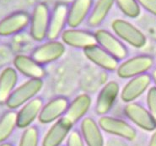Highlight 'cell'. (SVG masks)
<instances>
[{
    "mask_svg": "<svg viewBox=\"0 0 156 146\" xmlns=\"http://www.w3.org/2000/svg\"><path fill=\"white\" fill-rule=\"evenodd\" d=\"M120 94V86L116 81H109L100 91L96 99L94 112L99 116H105L112 109Z\"/></svg>",
    "mask_w": 156,
    "mask_h": 146,
    "instance_id": "9",
    "label": "cell"
},
{
    "mask_svg": "<svg viewBox=\"0 0 156 146\" xmlns=\"http://www.w3.org/2000/svg\"><path fill=\"white\" fill-rule=\"evenodd\" d=\"M121 12L128 18H137L141 13V7L138 0H115Z\"/></svg>",
    "mask_w": 156,
    "mask_h": 146,
    "instance_id": "25",
    "label": "cell"
},
{
    "mask_svg": "<svg viewBox=\"0 0 156 146\" xmlns=\"http://www.w3.org/2000/svg\"><path fill=\"white\" fill-rule=\"evenodd\" d=\"M98 123L101 130L105 133L117 136L129 141H133L137 137V131L127 122L118 117L111 116H102Z\"/></svg>",
    "mask_w": 156,
    "mask_h": 146,
    "instance_id": "5",
    "label": "cell"
},
{
    "mask_svg": "<svg viewBox=\"0 0 156 146\" xmlns=\"http://www.w3.org/2000/svg\"><path fill=\"white\" fill-rule=\"evenodd\" d=\"M80 133L87 146H104L101 128L92 117L83 118L80 123Z\"/></svg>",
    "mask_w": 156,
    "mask_h": 146,
    "instance_id": "20",
    "label": "cell"
},
{
    "mask_svg": "<svg viewBox=\"0 0 156 146\" xmlns=\"http://www.w3.org/2000/svg\"><path fill=\"white\" fill-rule=\"evenodd\" d=\"M14 66L16 71L29 79L42 80L46 76L43 65L26 55H17L14 59Z\"/></svg>",
    "mask_w": 156,
    "mask_h": 146,
    "instance_id": "17",
    "label": "cell"
},
{
    "mask_svg": "<svg viewBox=\"0 0 156 146\" xmlns=\"http://www.w3.org/2000/svg\"><path fill=\"white\" fill-rule=\"evenodd\" d=\"M151 75V78H152V80L154 81V83L155 84V86H156V68L154 69L152 71V73L150 74Z\"/></svg>",
    "mask_w": 156,
    "mask_h": 146,
    "instance_id": "31",
    "label": "cell"
},
{
    "mask_svg": "<svg viewBox=\"0 0 156 146\" xmlns=\"http://www.w3.org/2000/svg\"><path fill=\"white\" fill-rule=\"evenodd\" d=\"M50 15L49 8L45 3H39L35 6L30 21V33L33 40L42 41L47 38Z\"/></svg>",
    "mask_w": 156,
    "mask_h": 146,
    "instance_id": "4",
    "label": "cell"
},
{
    "mask_svg": "<svg viewBox=\"0 0 156 146\" xmlns=\"http://www.w3.org/2000/svg\"><path fill=\"white\" fill-rule=\"evenodd\" d=\"M149 146H156V129L153 131V134L151 135L150 140H149Z\"/></svg>",
    "mask_w": 156,
    "mask_h": 146,
    "instance_id": "30",
    "label": "cell"
},
{
    "mask_svg": "<svg viewBox=\"0 0 156 146\" xmlns=\"http://www.w3.org/2000/svg\"><path fill=\"white\" fill-rule=\"evenodd\" d=\"M69 105V99L65 96H57L51 99L43 106L38 120L43 124L56 122L65 115Z\"/></svg>",
    "mask_w": 156,
    "mask_h": 146,
    "instance_id": "13",
    "label": "cell"
},
{
    "mask_svg": "<svg viewBox=\"0 0 156 146\" xmlns=\"http://www.w3.org/2000/svg\"><path fill=\"white\" fill-rule=\"evenodd\" d=\"M73 123L66 117H61L52 124L42 139V146H61L72 131Z\"/></svg>",
    "mask_w": 156,
    "mask_h": 146,
    "instance_id": "15",
    "label": "cell"
},
{
    "mask_svg": "<svg viewBox=\"0 0 156 146\" xmlns=\"http://www.w3.org/2000/svg\"><path fill=\"white\" fill-rule=\"evenodd\" d=\"M96 42L100 47L112 55L118 61L123 60L128 55V50L125 44L116 35L105 29H98L94 32Z\"/></svg>",
    "mask_w": 156,
    "mask_h": 146,
    "instance_id": "6",
    "label": "cell"
},
{
    "mask_svg": "<svg viewBox=\"0 0 156 146\" xmlns=\"http://www.w3.org/2000/svg\"><path fill=\"white\" fill-rule=\"evenodd\" d=\"M40 140L39 129L36 126L25 128L20 137L19 146H38Z\"/></svg>",
    "mask_w": 156,
    "mask_h": 146,
    "instance_id": "26",
    "label": "cell"
},
{
    "mask_svg": "<svg viewBox=\"0 0 156 146\" xmlns=\"http://www.w3.org/2000/svg\"><path fill=\"white\" fill-rule=\"evenodd\" d=\"M30 15L26 11L14 12L0 20V37H9L30 26Z\"/></svg>",
    "mask_w": 156,
    "mask_h": 146,
    "instance_id": "10",
    "label": "cell"
},
{
    "mask_svg": "<svg viewBox=\"0 0 156 146\" xmlns=\"http://www.w3.org/2000/svg\"><path fill=\"white\" fill-rule=\"evenodd\" d=\"M17 127V112L8 111L0 117V144L7 140Z\"/></svg>",
    "mask_w": 156,
    "mask_h": 146,
    "instance_id": "24",
    "label": "cell"
},
{
    "mask_svg": "<svg viewBox=\"0 0 156 146\" xmlns=\"http://www.w3.org/2000/svg\"><path fill=\"white\" fill-rule=\"evenodd\" d=\"M138 2L140 7L156 16V0H138Z\"/></svg>",
    "mask_w": 156,
    "mask_h": 146,
    "instance_id": "29",
    "label": "cell"
},
{
    "mask_svg": "<svg viewBox=\"0 0 156 146\" xmlns=\"http://www.w3.org/2000/svg\"><path fill=\"white\" fill-rule=\"evenodd\" d=\"M43 106V100L41 97H35L23 105L17 112V127L25 129L31 126L39 117Z\"/></svg>",
    "mask_w": 156,
    "mask_h": 146,
    "instance_id": "18",
    "label": "cell"
},
{
    "mask_svg": "<svg viewBox=\"0 0 156 146\" xmlns=\"http://www.w3.org/2000/svg\"><path fill=\"white\" fill-rule=\"evenodd\" d=\"M112 29L120 40L127 42L133 48H144L147 42L145 35L138 27L125 20H114L112 22Z\"/></svg>",
    "mask_w": 156,
    "mask_h": 146,
    "instance_id": "2",
    "label": "cell"
},
{
    "mask_svg": "<svg viewBox=\"0 0 156 146\" xmlns=\"http://www.w3.org/2000/svg\"><path fill=\"white\" fill-rule=\"evenodd\" d=\"M65 53V46L62 41L48 40L39 45L31 52V58L41 65L57 61Z\"/></svg>",
    "mask_w": 156,
    "mask_h": 146,
    "instance_id": "8",
    "label": "cell"
},
{
    "mask_svg": "<svg viewBox=\"0 0 156 146\" xmlns=\"http://www.w3.org/2000/svg\"><path fill=\"white\" fill-rule=\"evenodd\" d=\"M61 146H62V145H61Z\"/></svg>",
    "mask_w": 156,
    "mask_h": 146,
    "instance_id": "33",
    "label": "cell"
},
{
    "mask_svg": "<svg viewBox=\"0 0 156 146\" xmlns=\"http://www.w3.org/2000/svg\"><path fill=\"white\" fill-rule=\"evenodd\" d=\"M63 44L79 49H85L90 46L97 44L94 32L78 28H69L64 30L61 35Z\"/></svg>",
    "mask_w": 156,
    "mask_h": 146,
    "instance_id": "14",
    "label": "cell"
},
{
    "mask_svg": "<svg viewBox=\"0 0 156 146\" xmlns=\"http://www.w3.org/2000/svg\"><path fill=\"white\" fill-rule=\"evenodd\" d=\"M43 87V80L39 79H30L29 80L15 88L10 97L6 102V106L10 110H15L30 101Z\"/></svg>",
    "mask_w": 156,
    "mask_h": 146,
    "instance_id": "1",
    "label": "cell"
},
{
    "mask_svg": "<svg viewBox=\"0 0 156 146\" xmlns=\"http://www.w3.org/2000/svg\"><path fill=\"white\" fill-rule=\"evenodd\" d=\"M125 116L137 125L138 128L147 132L156 129V121L148 109L137 102L127 103L123 109Z\"/></svg>",
    "mask_w": 156,
    "mask_h": 146,
    "instance_id": "7",
    "label": "cell"
},
{
    "mask_svg": "<svg viewBox=\"0 0 156 146\" xmlns=\"http://www.w3.org/2000/svg\"><path fill=\"white\" fill-rule=\"evenodd\" d=\"M153 66L154 59L150 55H138L121 63L116 69V73L122 79H132L147 73Z\"/></svg>",
    "mask_w": 156,
    "mask_h": 146,
    "instance_id": "3",
    "label": "cell"
},
{
    "mask_svg": "<svg viewBox=\"0 0 156 146\" xmlns=\"http://www.w3.org/2000/svg\"><path fill=\"white\" fill-rule=\"evenodd\" d=\"M18 73L14 68L8 67L0 73V105L6 104L16 88Z\"/></svg>",
    "mask_w": 156,
    "mask_h": 146,
    "instance_id": "22",
    "label": "cell"
},
{
    "mask_svg": "<svg viewBox=\"0 0 156 146\" xmlns=\"http://www.w3.org/2000/svg\"><path fill=\"white\" fill-rule=\"evenodd\" d=\"M0 146H14L12 144L10 143H8V142H4L2 143V144H0Z\"/></svg>",
    "mask_w": 156,
    "mask_h": 146,
    "instance_id": "32",
    "label": "cell"
},
{
    "mask_svg": "<svg viewBox=\"0 0 156 146\" xmlns=\"http://www.w3.org/2000/svg\"><path fill=\"white\" fill-rule=\"evenodd\" d=\"M66 146H85L82 134L78 129H72L67 138Z\"/></svg>",
    "mask_w": 156,
    "mask_h": 146,
    "instance_id": "28",
    "label": "cell"
},
{
    "mask_svg": "<svg viewBox=\"0 0 156 146\" xmlns=\"http://www.w3.org/2000/svg\"><path fill=\"white\" fill-rule=\"evenodd\" d=\"M83 54L94 64L97 65L102 69L106 71H115L118 68V60L116 59L112 55L100 47L98 44L90 46L83 49Z\"/></svg>",
    "mask_w": 156,
    "mask_h": 146,
    "instance_id": "16",
    "label": "cell"
},
{
    "mask_svg": "<svg viewBox=\"0 0 156 146\" xmlns=\"http://www.w3.org/2000/svg\"><path fill=\"white\" fill-rule=\"evenodd\" d=\"M69 6L65 3H58L53 8L50 15L49 27L47 38L50 41L58 40L68 25V15Z\"/></svg>",
    "mask_w": 156,
    "mask_h": 146,
    "instance_id": "11",
    "label": "cell"
},
{
    "mask_svg": "<svg viewBox=\"0 0 156 146\" xmlns=\"http://www.w3.org/2000/svg\"><path fill=\"white\" fill-rule=\"evenodd\" d=\"M92 7L93 0H73L69 8L68 26L69 28H77L87 20Z\"/></svg>",
    "mask_w": 156,
    "mask_h": 146,
    "instance_id": "19",
    "label": "cell"
},
{
    "mask_svg": "<svg viewBox=\"0 0 156 146\" xmlns=\"http://www.w3.org/2000/svg\"><path fill=\"white\" fill-rule=\"evenodd\" d=\"M146 102L148 110L156 121V86H152L149 89L146 96Z\"/></svg>",
    "mask_w": 156,
    "mask_h": 146,
    "instance_id": "27",
    "label": "cell"
},
{
    "mask_svg": "<svg viewBox=\"0 0 156 146\" xmlns=\"http://www.w3.org/2000/svg\"><path fill=\"white\" fill-rule=\"evenodd\" d=\"M151 81L152 78L149 73H144L130 79L121 91V100L125 103L133 102L149 89Z\"/></svg>",
    "mask_w": 156,
    "mask_h": 146,
    "instance_id": "12",
    "label": "cell"
},
{
    "mask_svg": "<svg viewBox=\"0 0 156 146\" xmlns=\"http://www.w3.org/2000/svg\"><path fill=\"white\" fill-rule=\"evenodd\" d=\"M115 4V0H97L87 19L88 26L96 28L104 22Z\"/></svg>",
    "mask_w": 156,
    "mask_h": 146,
    "instance_id": "23",
    "label": "cell"
},
{
    "mask_svg": "<svg viewBox=\"0 0 156 146\" xmlns=\"http://www.w3.org/2000/svg\"><path fill=\"white\" fill-rule=\"evenodd\" d=\"M92 104L91 97L88 94H80L69 102L64 117L71 121L73 125L83 118L90 108Z\"/></svg>",
    "mask_w": 156,
    "mask_h": 146,
    "instance_id": "21",
    "label": "cell"
}]
</instances>
